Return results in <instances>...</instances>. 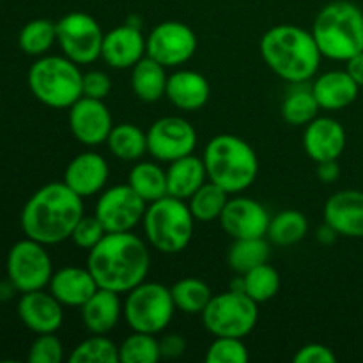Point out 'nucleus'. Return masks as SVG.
Wrapping results in <instances>:
<instances>
[{"instance_id": "47", "label": "nucleus", "mask_w": 363, "mask_h": 363, "mask_svg": "<svg viewBox=\"0 0 363 363\" xmlns=\"http://www.w3.org/2000/svg\"><path fill=\"white\" fill-rule=\"evenodd\" d=\"M337 236H339V233H337L335 229H333L330 223H323L321 227L318 229V233H315V238H318V241L321 245H332L335 243Z\"/></svg>"}, {"instance_id": "43", "label": "nucleus", "mask_w": 363, "mask_h": 363, "mask_svg": "<svg viewBox=\"0 0 363 363\" xmlns=\"http://www.w3.org/2000/svg\"><path fill=\"white\" fill-rule=\"evenodd\" d=\"M294 363H335L337 357L325 344H307L294 354Z\"/></svg>"}, {"instance_id": "7", "label": "nucleus", "mask_w": 363, "mask_h": 363, "mask_svg": "<svg viewBox=\"0 0 363 363\" xmlns=\"http://www.w3.org/2000/svg\"><path fill=\"white\" fill-rule=\"evenodd\" d=\"M27 82L34 98L52 108H69L84 96V73L66 55H45L35 60Z\"/></svg>"}, {"instance_id": "40", "label": "nucleus", "mask_w": 363, "mask_h": 363, "mask_svg": "<svg viewBox=\"0 0 363 363\" xmlns=\"http://www.w3.org/2000/svg\"><path fill=\"white\" fill-rule=\"evenodd\" d=\"M64 360L62 342L55 333H39L28 351L30 363H60Z\"/></svg>"}, {"instance_id": "9", "label": "nucleus", "mask_w": 363, "mask_h": 363, "mask_svg": "<svg viewBox=\"0 0 363 363\" xmlns=\"http://www.w3.org/2000/svg\"><path fill=\"white\" fill-rule=\"evenodd\" d=\"M176 312L172 293L158 282H142L128 293L124 318L133 332L162 333Z\"/></svg>"}, {"instance_id": "39", "label": "nucleus", "mask_w": 363, "mask_h": 363, "mask_svg": "<svg viewBox=\"0 0 363 363\" xmlns=\"http://www.w3.org/2000/svg\"><path fill=\"white\" fill-rule=\"evenodd\" d=\"M248 354L243 339L238 337H215L206 351V363H247Z\"/></svg>"}, {"instance_id": "30", "label": "nucleus", "mask_w": 363, "mask_h": 363, "mask_svg": "<svg viewBox=\"0 0 363 363\" xmlns=\"http://www.w3.org/2000/svg\"><path fill=\"white\" fill-rule=\"evenodd\" d=\"M269 259V243L266 238H245V240H234L227 252L229 266L238 273L245 275L250 269L264 264Z\"/></svg>"}, {"instance_id": "6", "label": "nucleus", "mask_w": 363, "mask_h": 363, "mask_svg": "<svg viewBox=\"0 0 363 363\" xmlns=\"http://www.w3.org/2000/svg\"><path fill=\"white\" fill-rule=\"evenodd\" d=\"M144 233L149 245L162 254H179L190 245L195 218L190 206L181 199L165 195L149 202L144 213Z\"/></svg>"}, {"instance_id": "27", "label": "nucleus", "mask_w": 363, "mask_h": 363, "mask_svg": "<svg viewBox=\"0 0 363 363\" xmlns=\"http://www.w3.org/2000/svg\"><path fill=\"white\" fill-rule=\"evenodd\" d=\"M167 80V67L147 55L131 67V89L145 103H155L165 96Z\"/></svg>"}, {"instance_id": "17", "label": "nucleus", "mask_w": 363, "mask_h": 363, "mask_svg": "<svg viewBox=\"0 0 363 363\" xmlns=\"http://www.w3.org/2000/svg\"><path fill=\"white\" fill-rule=\"evenodd\" d=\"M303 149L315 163L339 160L346 149V130L332 117H315L305 126Z\"/></svg>"}, {"instance_id": "44", "label": "nucleus", "mask_w": 363, "mask_h": 363, "mask_svg": "<svg viewBox=\"0 0 363 363\" xmlns=\"http://www.w3.org/2000/svg\"><path fill=\"white\" fill-rule=\"evenodd\" d=\"M184 351H186V340L179 333H169V335H163L160 339V353H162V358L176 360Z\"/></svg>"}, {"instance_id": "3", "label": "nucleus", "mask_w": 363, "mask_h": 363, "mask_svg": "<svg viewBox=\"0 0 363 363\" xmlns=\"http://www.w3.org/2000/svg\"><path fill=\"white\" fill-rule=\"evenodd\" d=\"M266 66L289 84L311 80L319 69L323 53L312 32L296 25H275L262 34L259 43Z\"/></svg>"}, {"instance_id": "24", "label": "nucleus", "mask_w": 363, "mask_h": 363, "mask_svg": "<svg viewBox=\"0 0 363 363\" xmlns=\"http://www.w3.org/2000/svg\"><path fill=\"white\" fill-rule=\"evenodd\" d=\"M311 89L318 99L319 108L337 112V110H344L353 105L354 99L358 98L360 85L351 78L346 69H333L315 78Z\"/></svg>"}, {"instance_id": "2", "label": "nucleus", "mask_w": 363, "mask_h": 363, "mask_svg": "<svg viewBox=\"0 0 363 363\" xmlns=\"http://www.w3.org/2000/svg\"><path fill=\"white\" fill-rule=\"evenodd\" d=\"M84 216V199L66 183H48L39 188L21 211L25 236L43 245L69 240L74 225Z\"/></svg>"}, {"instance_id": "46", "label": "nucleus", "mask_w": 363, "mask_h": 363, "mask_svg": "<svg viewBox=\"0 0 363 363\" xmlns=\"http://www.w3.org/2000/svg\"><path fill=\"white\" fill-rule=\"evenodd\" d=\"M346 71L351 74V78L363 87V52L351 57L350 60H346Z\"/></svg>"}, {"instance_id": "20", "label": "nucleus", "mask_w": 363, "mask_h": 363, "mask_svg": "<svg viewBox=\"0 0 363 363\" xmlns=\"http://www.w3.org/2000/svg\"><path fill=\"white\" fill-rule=\"evenodd\" d=\"M108 174L106 160L98 152L87 151L71 160L64 172V183L82 199H87L105 188Z\"/></svg>"}, {"instance_id": "28", "label": "nucleus", "mask_w": 363, "mask_h": 363, "mask_svg": "<svg viewBox=\"0 0 363 363\" xmlns=\"http://www.w3.org/2000/svg\"><path fill=\"white\" fill-rule=\"evenodd\" d=\"M106 144L116 158L135 162L147 152V133L131 123L117 124L110 131Z\"/></svg>"}, {"instance_id": "1", "label": "nucleus", "mask_w": 363, "mask_h": 363, "mask_svg": "<svg viewBox=\"0 0 363 363\" xmlns=\"http://www.w3.org/2000/svg\"><path fill=\"white\" fill-rule=\"evenodd\" d=\"M87 268L101 289L130 293L142 284L151 268V254L133 233H106L89 250Z\"/></svg>"}, {"instance_id": "34", "label": "nucleus", "mask_w": 363, "mask_h": 363, "mask_svg": "<svg viewBox=\"0 0 363 363\" xmlns=\"http://www.w3.org/2000/svg\"><path fill=\"white\" fill-rule=\"evenodd\" d=\"M280 112H282L284 121L291 126H307L311 121L318 117L319 103L312 89L296 87L286 96Z\"/></svg>"}, {"instance_id": "42", "label": "nucleus", "mask_w": 363, "mask_h": 363, "mask_svg": "<svg viewBox=\"0 0 363 363\" xmlns=\"http://www.w3.org/2000/svg\"><path fill=\"white\" fill-rule=\"evenodd\" d=\"M112 91V80L106 73L98 69H92L84 73V82H82V92L87 98L105 99Z\"/></svg>"}, {"instance_id": "35", "label": "nucleus", "mask_w": 363, "mask_h": 363, "mask_svg": "<svg viewBox=\"0 0 363 363\" xmlns=\"http://www.w3.org/2000/svg\"><path fill=\"white\" fill-rule=\"evenodd\" d=\"M18 43L27 55L43 57L57 43V25L45 18L28 21L21 28Z\"/></svg>"}, {"instance_id": "26", "label": "nucleus", "mask_w": 363, "mask_h": 363, "mask_svg": "<svg viewBox=\"0 0 363 363\" xmlns=\"http://www.w3.org/2000/svg\"><path fill=\"white\" fill-rule=\"evenodd\" d=\"M208 170L204 160L194 155L170 162L167 169V190L172 197L188 201L206 183Z\"/></svg>"}, {"instance_id": "29", "label": "nucleus", "mask_w": 363, "mask_h": 363, "mask_svg": "<svg viewBox=\"0 0 363 363\" xmlns=\"http://www.w3.org/2000/svg\"><path fill=\"white\" fill-rule=\"evenodd\" d=\"M128 184L144 199L145 202H155L158 199L169 195L167 190V170L152 162L137 163L130 170Z\"/></svg>"}, {"instance_id": "45", "label": "nucleus", "mask_w": 363, "mask_h": 363, "mask_svg": "<svg viewBox=\"0 0 363 363\" xmlns=\"http://www.w3.org/2000/svg\"><path fill=\"white\" fill-rule=\"evenodd\" d=\"M315 174H318V179L323 181V183H335L340 176V167L337 160H326V162L318 163Z\"/></svg>"}, {"instance_id": "36", "label": "nucleus", "mask_w": 363, "mask_h": 363, "mask_svg": "<svg viewBox=\"0 0 363 363\" xmlns=\"http://www.w3.org/2000/svg\"><path fill=\"white\" fill-rule=\"evenodd\" d=\"M245 293L257 303H264L275 298L280 291V275L268 262L250 269L243 275Z\"/></svg>"}, {"instance_id": "41", "label": "nucleus", "mask_w": 363, "mask_h": 363, "mask_svg": "<svg viewBox=\"0 0 363 363\" xmlns=\"http://www.w3.org/2000/svg\"><path fill=\"white\" fill-rule=\"evenodd\" d=\"M106 234V229L103 227V223L99 222L98 216H82L78 220V223L74 225L73 234H71V240L82 250H91L92 247L99 243L103 240V236Z\"/></svg>"}, {"instance_id": "33", "label": "nucleus", "mask_w": 363, "mask_h": 363, "mask_svg": "<svg viewBox=\"0 0 363 363\" xmlns=\"http://www.w3.org/2000/svg\"><path fill=\"white\" fill-rule=\"evenodd\" d=\"M172 300L176 308L186 314H202L208 303L211 301L213 293L208 284L201 279H181L170 287Z\"/></svg>"}, {"instance_id": "10", "label": "nucleus", "mask_w": 363, "mask_h": 363, "mask_svg": "<svg viewBox=\"0 0 363 363\" xmlns=\"http://www.w3.org/2000/svg\"><path fill=\"white\" fill-rule=\"evenodd\" d=\"M57 43L62 55L78 66L92 64L101 57L103 34L98 21L87 13L74 11L57 21Z\"/></svg>"}, {"instance_id": "19", "label": "nucleus", "mask_w": 363, "mask_h": 363, "mask_svg": "<svg viewBox=\"0 0 363 363\" xmlns=\"http://www.w3.org/2000/svg\"><path fill=\"white\" fill-rule=\"evenodd\" d=\"M18 315L28 330L39 333H55L62 326V303L52 293L43 289L23 293L18 303Z\"/></svg>"}, {"instance_id": "14", "label": "nucleus", "mask_w": 363, "mask_h": 363, "mask_svg": "<svg viewBox=\"0 0 363 363\" xmlns=\"http://www.w3.org/2000/svg\"><path fill=\"white\" fill-rule=\"evenodd\" d=\"M195 145L197 131L183 117H162L147 130V152L158 162L170 163L183 156L194 155Z\"/></svg>"}, {"instance_id": "12", "label": "nucleus", "mask_w": 363, "mask_h": 363, "mask_svg": "<svg viewBox=\"0 0 363 363\" xmlns=\"http://www.w3.org/2000/svg\"><path fill=\"white\" fill-rule=\"evenodd\" d=\"M197 52V35L183 21H162L145 38V55L165 67L186 64Z\"/></svg>"}, {"instance_id": "21", "label": "nucleus", "mask_w": 363, "mask_h": 363, "mask_svg": "<svg viewBox=\"0 0 363 363\" xmlns=\"http://www.w3.org/2000/svg\"><path fill=\"white\" fill-rule=\"evenodd\" d=\"M325 222L339 236L363 238V191L342 190L333 194L325 204Z\"/></svg>"}, {"instance_id": "23", "label": "nucleus", "mask_w": 363, "mask_h": 363, "mask_svg": "<svg viewBox=\"0 0 363 363\" xmlns=\"http://www.w3.org/2000/svg\"><path fill=\"white\" fill-rule=\"evenodd\" d=\"M50 293L66 307H82L98 291L94 277L89 268L66 266L55 272L50 280Z\"/></svg>"}, {"instance_id": "38", "label": "nucleus", "mask_w": 363, "mask_h": 363, "mask_svg": "<svg viewBox=\"0 0 363 363\" xmlns=\"http://www.w3.org/2000/svg\"><path fill=\"white\" fill-rule=\"evenodd\" d=\"M158 360H162L160 340L151 333L133 332V335L126 337L119 346L121 363H156Z\"/></svg>"}, {"instance_id": "4", "label": "nucleus", "mask_w": 363, "mask_h": 363, "mask_svg": "<svg viewBox=\"0 0 363 363\" xmlns=\"http://www.w3.org/2000/svg\"><path fill=\"white\" fill-rule=\"evenodd\" d=\"M208 177L229 194H240L257 179L259 160L254 147L236 135H216L204 149Z\"/></svg>"}, {"instance_id": "13", "label": "nucleus", "mask_w": 363, "mask_h": 363, "mask_svg": "<svg viewBox=\"0 0 363 363\" xmlns=\"http://www.w3.org/2000/svg\"><path fill=\"white\" fill-rule=\"evenodd\" d=\"M145 209L147 202L130 184H117L99 195L94 215L106 233H130L142 222Z\"/></svg>"}, {"instance_id": "18", "label": "nucleus", "mask_w": 363, "mask_h": 363, "mask_svg": "<svg viewBox=\"0 0 363 363\" xmlns=\"http://www.w3.org/2000/svg\"><path fill=\"white\" fill-rule=\"evenodd\" d=\"M145 57V38L140 27L124 23L103 38L101 59L113 69H128Z\"/></svg>"}, {"instance_id": "32", "label": "nucleus", "mask_w": 363, "mask_h": 363, "mask_svg": "<svg viewBox=\"0 0 363 363\" xmlns=\"http://www.w3.org/2000/svg\"><path fill=\"white\" fill-rule=\"evenodd\" d=\"M190 211L197 222H213L220 220L223 208L229 202V191L223 190L220 184L204 183L190 199Z\"/></svg>"}, {"instance_id": "5", "label": "nucleus", "mask_w": 363, "mask_h": 363, "mask_svg": "<svg viewBox=\"0 0 363 363\" xmlns=\"http://www.w3.org/2000/svg\"><path fill=\"white\" fill-rule=\"evenodd\" d=\"M312 35L323 57L350 60L363 52V11L347 0H335L319 11Z\"/></svg>"}, {"instance_id": "37", "label": "nucleus", "mask_w": 363, "mask_h": 363, "mask_svg": "<svg viewBox=\"0 0 363 363\" xmlns=\"http://www.w3.org/2000/svg\"><path fill=\"white\" fill-rule=\"evenodd\" d=\"M71 363H121L119 346L105 335H92L69 354Z\"/></svg>"}, {"instance_id": "11", "label": "nucleus", "mask_w": 363, "mask_h": 363, "mask_svg": "<svg viewBox=\"0 0 363 363\" xmlns=\"http://www.w3.org/2000/svg\"><path fill=\"white\" fill-rule=\"evenodd\" d=\"M46 245L39 241L21 240L14 245L7 255V275L14 289L21 293L45 289L53 275L52 259L46 252Z\"/></svg>"}, {"instance_id": "16", "label": "nucleus", "mask_w": 363, "mask_h": 363, "mask_svg": "<svg viewBox=\"0 0 363 363\" xmlns=\"http://www.w3.org/2000/svg\"><path fill=\"white\" fill-rule=\"evenodd\" d=\"M268 209L250 197H234L223 208L220 225L233 240L245 238H264L268 234Z\"/></svg>"}, {"instance_id": "15", "label": "nucleus", "mask_w": 363, "mask_h": 363, "mask_svg": "<svg viewBox=\"0 0 363 363\" xmlns=\"http://www.w3.org/2000/svg\"><path fill=\"white\" fill-rule=\"evenodd\" d=\"M112 128V113L103 99L82 96L69 106V130L80 144H103L108 138Z\"/></svg>"}, {"instance_id": "8", "label": "nucleus", "mask_w": 363, "mask_h": 363, "mask_svg": "<svg viewBox=\"0 0 363 363\" xmlns=\"http://www.w3.org/2000/svg\"><path fill=\"white\" fill-rule=\"evenodd\" d=\"M257 301L243 291L229 289L227 293L213 294L211 301L202 312V323L215 337L245 339L257 325Z\"/></svg>"}, {"instance_id": "22", "label": "nucleus", "mask_w": 363, "mask_h": 363, "mask_svg": "<svg viewBox=\"0 0 363 363\" xmlns=\"http://www.w3.org/2000/svg\"><path fill=\"white\" fill-rule=\"evenodd\" d=\"M165 96L179 110L195 112L209 101L211 87L204 74L191 69H179L169 74Z\"/></svg>"}, {"instance_id": "25", "label": "nucleus", "mask_w": 363, "mask_h": 363, "mask_svg": "<svg viewBox=\"0 0 363 363\" xmlns=\"http://www.w3.org/2000/svg\"><path fill=\"white\" fill-rule=\"evenodd\" d=\"M82 321L92 335H106L117 326L123 312L119 293L98 287L94 294L82 305Z\"/></svg>"}, {"instance_id": "31", "label": "nucleus", "mask_w": 363, "mask_h": 363, "mask_svg": "<svg viewBox=\"0 0 363 363\" xmlns=\"http://www.w3.org/2000/svg\"><path fill=\"white\" fill-rule=\"evenodd\" d=\"M308 222L303 213L296 209H286L269 220L268 240L279 247H291L296 245L307 236Z\"/></svg>"}]
</instances>
